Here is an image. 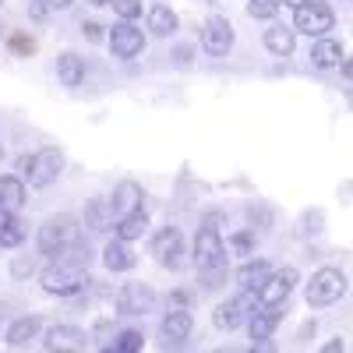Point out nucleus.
Segmentation results:
<instances>
[{
  "label": "nucleus",
  "mask_w": 353,
  "mask_h": 353,
  "mask_svg": "<svg viewBox=\"0 0 353 353\" xmlns=\"http://www.w3.org/2000/svg\"><path fill=\"white\" fill-rule=\"evenodd\" d=\"M74 241H81V226H78V219H74V216H68V212L50 216V219L39 226V251H43V254H50L53 261L61 258Z\"/></svg>",
  "instance_id": "1"
},
{
  "label": "nucleus",
  "mask_w": 353,
  "mask_h": 353,
  "mask_svg": "<svg viewBox=\"0 0 353 353\" xmlns=\"http://www.w3.org/2000/svg\"><path fill=\"white\" fill-rule=\"evenodd\" d=\"M46 293H57V297H71V293L88 286V269L81 265H68V261H53L50 269L39 276Z\"/></svg>",
  "instance_id": "2"
},
{
  "label": "nucleus",
  "mask_w": 353,
  "mask_h": 353,
  "mask_svg": "<svg viewBox=\"0 0 353 353\" xmlns=\"http://www.w3.org/2000/svg\"><path fill=\"white\" fill-rule=\"evenodd\" d=\"M18 170L28 173V184L32 188H50L57 176H61V170H64V156L57 149H39L36 156H21Z\"/></svg>",
  "instance_id": "3"
},
{
  "label": "nucleus",
  "mask_w": 353,
  "mask_h": 353,
  "mask_svg": "<svg viewBox=\"0 0 353 353\" xmlns=\"http://www.w3.org/2000/svg\"><path fill=\"white\" fill-rule=\"evenodd\" d=\"M254 307H258V293H254V290H241L237 297L223 301V304L212 311V321H216V329L233 332V329H241L244 321L254 314Z\"/></svg>",
  "instance_id": "4"
},
{
  "label": "nucleus",
  "mask_w": 353,
  "mask_h": 353,
  "mask_svg": "<svg viewBox=\"0 0 353 353\" xmlns=\"http://www.w3.org/2000/svg\"><path fill=\"white\" fill-rule=\"evenodd\" d=\"M346 293V276L339 269H318L307 283V304L311 307H332L339 297Z\"/></svg>",
  "instance_id": "5"
},
{
  "label": "nucleus",
  "mask_w": 353,
  "mask_h": 353,
  "mask_svg": "<svg viewBox=\"0 0 353 353\" xmlns=\"http://www.w3.org/2000/svg\"><path fill=\"white\" fill-rule=\"evenodd\" d=\"M297 269L286 265V269H272V276L258 286V307H286L293 286H297Z\"/></svg>",
  "instance_id": "6"
},
{
  "label": "nucleus",
  "mask_w": 353,
  "mask_h": 353,
  "mask_svg": "<svg viewBox=\"0 0 353 353\" xmlns=\"http://www.w3.org/2000/svg\"><path fill=\"white\" fill-rule=\"evenodd\" d=\"M329 28H336V14L332 8L318 4V0H307L293 11V32H304V36H329Z\"/></svg>",
  "instance_id": "7"
},
{
  "label": "nucleus",
  "mask_w": 353,
  "mask_h": 353,
  "mask_svg": "<svg viewBox=\"0 0 353 353\" xmlns=\"http://www.w3.org/2000/svg\"><path fill=\"white\" fill-rule=\"evenodd\" d=\"M194 265H198V272L201 269H212V265H226V244L219 237V226L212 223H205L198 230V237H194Z\"/></svg>",
  "instance_id": "8"
},
{
  "label": "nucleus",
  "mask_w": 353,
  "mask_h": 353,
  "mask_svg": "<svg viewBox=\"0 0 353 353\" xmlns=\"http://www.w3.org/2000/svg\"><path fill=\"white\" fill-rule=\"evenodd\" d=\"M117 311L121 314H149L156 311V290L149 283H124L117 290Z\"/></svg>",
  "instance_id": "9"
},
{
  "label": "nucleus",
  "mask_w": 353,
  "mask_h": 353,
  "mask_svg": "<svg viewBox=\"0 0 353 353\" xmlns=\"http://www.w3.org/2000/svg\"><path fill=\"white\" fill-rule=\"evenodd\" d=\"M201 50L209 57H226L233 50V25L219 14H212L201 28Z\"/></svg>",
  "instance_id": "10"
},
{
  "label": "nucleus",
  "mask_w": 353,
  "mask_h": 353,
  "mask_svg": "<svg viewBox=\"0 0 353 353\" xmlns=\"http://www.w3.org/2000/svg\"><path fill=\"white\" fill-rule=\"evenodd\" d=\"M110 50H113V57H121V61H134V57H141V50H145L141 28H134L131 21H121L110 32Z\"/></svg>",
  "instance_id": "11"
},
{
  "label": "nucleus",
  "mask_w": 353,
  "mask_h": 353,
  "mask_svg": "<svg viewBox=\"0 0 353 353\" xmlns=\"http://www.w3.org/2000/svg\"><path fill=\"white\" fill-rule=\"evenodd\" d=\"M152 254H156V261L163 265V269H176V265H181V254H184L181 230H176V226L159 230L156 237H152Z\"/></svg>",
  "instance_id": "12"
},
{
  "label": "nucleus",
  "mask_w": 353,
  "mask_h": 353,
  "mask_svg": "<svg viewBox=\"0 0 353 353\" xmlns=\"http://www.w3.org/2000/svg\"><path fill=\"white\" fill-rule=\"evenodd\" d=\"M191 329H194V318H191L184 307H176V311H170V314L163 318V325H159V339H163V346H166V350H181V346L188 343Z\"/></svg>",
  "instance_id": "13"
},
{
  "label": "nucleus",
  "mask_w": 353,
  "mask_h": 353,
  "mask_svg": "<svg viewBox=\"0 0 353 353\" xmlns=\"http://www.w3.org/2000/svg\"><path fill=\"white\" fill-rule=\"evenodd\" d=\"M43 343H46L50 353H81L85 343H88V336L78 325H50Z\"/></svg>",
  "instance_id": "14"
},
{
  "label": "nucleus",
  "mask_w": 353,
  "mask_h": 353,
  "mask_svg": "<svg viewBox=\"0 0 353 353\" xmlns=\"http://www.w3.org/2000/svg\"><path fill=\"white\" fill-rule=\"evenodd\" d=\"M113 223H117V212H113L110 198H92V201L85 205V226L88 230L106 233V230H113Z\"/></svg>",
  "instance_id": "15"
},
{
  "label": "nucleus",
  "mask_w": 353,
  "mask_h": 353,
  "mask_svg": "<svg viewBox=\"0 0 353 353\" xmlns=\"http://www.w3.org/2000/svg\"><path fill=\"white\" fill-rule=\"evenodd\" d=\"M145 230H149V216H145V209H138V212H124V216H117V223H113L117 241H124V244L145 237Z\"/></svg>",
  "instance_id": "16"
},
{
  "label": "nucleus",
  "mask_w": 353,
  "mask_h": 353,
  "mask_svg": "<svg viewBox=\"0 0 353 353\" xmlns=\"http://www.w3.org/2000/svg\"><path fill=\"white\" fill-rule=\"evenodd\" d=\"M283 321V307H254V314L248 318V325H251V339H272L276 325Z\"/></svg>",
  "instance_id": "17"
},
{
  "label": "nucleus",
  "mask_w": 353,
  "mask_h": 353,
  "mask_svg": "<svg viewBox=\"0 0 353 353\" xmlns=\"http://www.w3.org/2000/svg\"><path fill=\"white\" fill-rule=\"evenodd\" d=\"M141 198H145L141 184L121 181V184H117V191H113V198H110V205H113L117 216H124V212H138V209H141Z\"/></svg>",
  "instance_id": "18"
},
{
  "label": "nucleus",
  "mask_w": 353,
  "mask_h": 353,
  "mask_svg": "<svg viewBox=\"0 0 353 353\" xmlns=\"http://www.w3.org/2000/svg\"><path fill=\"white\" fill-rule=\"evenodd\" d=\"M103 265H106L110 272H128V269H134V251H131V244L110 241V244L103 248Z\"/></svg>",
  "instance_id": "19"
},
{
  "label": "nucleus",
  "mask_w": 353,
  "mask_h": 353,
  "mask_svg": "<svg viewBox=\"0 0 353 353\" xmlns=\"http://www.w3.org/2000/svg\"><path fill=\"white\" fill-rule=\"evenodd\" d=\"M39 332H43L39 314H25V318L11 321V329H8V343H11V346H25V343L39 339Z\"/></svg>",
  "instance_id": "20"
},
{
  "label": "nucleus",
  "mask_w": 353,
  "mask_h": 353,
  "mask_svg": "<svg viewBox=\"0 0 353 353\" xmlns=\"http://www.w3.org/2000/svg\"><path fill=\"white\" fill-rule=\"evenodd\" d=\"M311 64L314 68H339L343 64V46L329 36H321L314 46H311Z\"/></svg>",
  "instance_id": "21"
},
{
  "label": "nucleus",
  "mask_w": 353,
  "mask_h": 353,
  "mask_svg": "<svg viewBox=\"0 0 353 353\" xmlns=\"http://www.w3.org/2000/svg\"><path fill=\"white\" fill-rule=\"evenodd\" d=\"M25 205V184L18 176H0V212H18Z\"/></svg>",
  "instance_id": "22"
},
{
  "label": "nucleus",
  "mask_w": 353,
  "mask_h": 353,
  "mask_svg": "<svg viewBox=\"0 0 353 353\" xmlns=\"http://www.w3.org/2000/svg\"><path fill=\"white\" fill-rule=\"evenodd\" d=\"M269 276H272V265L258 258V261H244V265H241L237 283H241V290H254V293H258V286L269 279Z\"/></svg>",
  "instance_id": "23"
},
{
  "label": "nucleus",
  "mask_w": 353,
  "mask_h": 353,
  "mask_svg": "<svg viewBox=\"0 0 353 353\" xmlns=\"http://www.w3.org/2000/svg\"><path fill=\"white\" fill-rule=\"evenodd\" d=\"M57 78H61V85H68V88L81 85V78H85V61H81L78 53H64L61 61H57Z\"/></svg>",
  "instance_id": "24"
},
{
  "label": "nucleus",
  "mask_w": 353,
  "mask_h": 353,
  "mask_svg": "<svg viewBox=\"0 0 353 353\" xmlns=\"http://www.w3.org/2000/svg\"><path fill=\"white\" fill-rule=\"evenodd\" d=\"M265 46H269V53H276V57H290L293 46H297V36H293V28L276 25V28L265 32Z\"/></svg>",
  "instance_id": "25"
},
{
  "label": "nucleus",
  "mask_w": 353,
  "mask_h": 353,
  "mask_svg": "<svg viewBox=\"0 0 353 353\" xmlns=\"http://www.w3.org/2000/svg\"><path fill=\"white\" fill-rule=\"evenodd\" d=\"M25 241V223L14 212H0V248H18Z\"/></svg>",
  "instance_id": "26"
},
{
  "label": "nucleus",
  "mask_w": 353,
  "mask_h": 353,
  "mask_svg": "<svg viewBox=\"0 0 353 353\" xmlns=\"http://www.w3.org/2000/svg\"><path fill=\"white\" fill-rule=\"evenodd\" d=\"M149 28H152V36L166 39V36L176 32V14H173L166 4H156V8L149 11Z\"/></svg>",
  "instance_id": "27"
},
{
  "label": "nucleus",
  "mask_w": 353,
  "mask_h": 353,
  "mask_svg": "<svg viewBox=\"0 0 353 353\" xmlns=\"http://www.w3.org/2000/svg\"><path fill=\"white\" fill-rule=\"evenodd\" d=\"M141 346H145V336L138 329H124L121 336L113 339V346L103 350V353H141Z\"/></svg>",
  "instance_id": "28"
},
{
  "label": "nucleus",
  "mask_w": 353,
  "mask_h": 353,
  "mask_svg": "<svg viewBox=\"0 0 353 353\" xmlns=\"http://www.w3.org/2000/svg\"><path fill=\"white\" fill-rule=\"evenodd\" d=\"M248 14L251 18H276L279 14V0H248Z\"/></svg>",
  "instance_id": "29"
},
{
  "label": "nucleus",
  "mask_w": 353,
  "mask_h": 353,
  "mask_svg": "<svg viewBox=\"0 0 353 353\" xmlns=\"http://www.w3.org/2000/svg\"><path fill=\"white\" fill-rule=\"evenodd\" d=\"M110 4L117 8V14H121L124 21H134V18H141V0H110Z\"/></svg>",
  "instance_id": "30"
},
{
  "label": "nucleus",
  "mask_w": 353,
  "mask_h": 353,
  "mask_svg": "<svg viewBox=\"0 0 353 353\" xmlns=\"http://www.w3.org/2000/svg\"><path fill=\"white\" fill-rule=\"evenodd\" d=\"M230 244H233V251H237V254H248V251L254 248V241H251V233H237V237H233Z\"/></svg>",
  "instance_id": "31"
},
{
  "label": "nucleus",
  "mask_w": 353,
  "mask_h": 353,
  "mask_svg": "<svg viewBox=\"0 0 353 353\" xmlns=\"http://www.w3.org/2000/svg\"><path fill=\"white\" fill-rule=\"evenodd\" d=\"M81 32L92 39V43H99V39H103V25H99V21H81Z\"/></svg>",
  "instance_id": "32"
},
{
  "label": "nucleus",
  "mask_w": 353,
  "mask_h": 353,
  "mask_svg": "<svg viewBox=\"0 0 353 353\" xmlns=\"http://www.w3.org/2000/svg\"><path fill=\"white\" fill-rule=\"evenodd\" d=\"M321 353H346V343L336 336V339H329L325 346H321Z\"/></svg>",
  "instance_id": "33"
},
{
  "label": "nucleus",
  "mask_w": 353,
  "mask_h": 353,
  "mask_svg": "<svg viewBox=\"0 0 353 353\" xmlns=\"http://www.w3.org/2000/svg\"><path fill=\"white\" fill-rule=\"evenodd\" d=\"M248 353H276V346H272V339H258Z\"/></svg>",
  "instance_id": "34"
},
{
  "label": "nucleus",
  "mask_w": 353,
  "mask_h": 353,
  "mask_svg": "<svg viewBox=\"0 0 353 353\" xmlns=\"http://www.w3.org/2000/svg\"><path fill=\"white\" fill-rule=\"evenodd\" d=\"M25 272H32V258H28V261H14V276H25Z\"/></svg>",
  "instance_id": "35"
},
{
  "label": "nucleus",
  "mask_w": 353,
  "mask_h": 353,
  "mask_svg": "<svg viewBox=\"0 0 353 353\" xmlns=\"http://www.w3.org/2000/svg\"><path fill=\"white\" fill-rule=\"evenodd\" d=\"M46 11H50V4H46V0H36V4H32V14H36V18H43Z\"/></svg>",
  "instance_id": "36"
},
{
  "label": "nucleus",
  "mask_w": 353,
  "mask_h": 353,
  "mask_svg": "<svg viewBox=\"0 0 353 353\" xmlns=\"http://www.w3.org/2000/svg\"><path fill=\"white\" fill-rule=\"evenodd\" d=\"M50 8H57V11H64V8H71V0H46Z\"/></svg>",
  "instance_id": "37"
},
{
  "label": "nucleus",
  "mask_w": 353,
  "mask_h": 353,
  "mask_svg": "<svg viewBox=\"0 0 353 353\" xmlns=\"http://www.w3.org/2000/svg\"><path fill=\"white\" fill-rule=\"evenodd\" d=\"M279 4H286V8H293V11H297L301 4H307V0H279Z\"/></svg>",
  "instance_id": "38"
},
{
  "label": "nucleus",
  "mask_w": 353,
  "mask_h": 353,
  "mask_svg": "<svg viewBox=\"0 0 353 353\" xmlns=\"http://www.w3.org/2000/svg\"><path fill=\"white\" fill-rule=\"evenodd\" d=\"M88 4H96V8H103V4H110V0H88Z\"/></svg>",
  "instance_id": "39"
},
{
  "label": "nucleus",
  "mask_w": 353,
  "mask_h": 353,
  "mask_svg": "<svg viewBox=\"0 0 353 353\" xmlns=\"http://www.w3.org/2000/svg\"><path fill=\"white\" fill-rule=\"evenodd\" d=\"M4 311H8V304H0V325H4Z\"/></svg>",
  "instance_id": "40"
},
{
  "label": "nucleus",
  "mask_w": 353,
  "mask_h": 353,
  "mask_svg": "<svg viewBox=\"0 0 353 353\" xmlns=\"http://www.w3.org/2000/svg\"><path fill=\"white\" fill-rule=\"evenodd\" d=\"M216 353H237V350H233V346H223V350H216Z\"/></svg>",
  "instance_id": "41"
},
{
  "label": "nucleus",
  "mask_w": 353,
  "mask_h": 353,
  "mask_svg": "<svg viewBox=\"0 0 353 353\" xmlns=\"http://www.w3.org/2000/svg\"><path fill=\"white\" fill-rule=\"evenodd\" d=\"M0 156H4V149H0Z\"/></svg>",
  "instance_id": "42"
}]
</instances>
